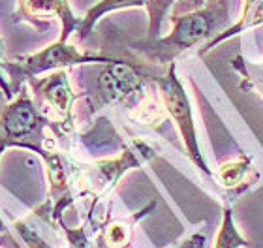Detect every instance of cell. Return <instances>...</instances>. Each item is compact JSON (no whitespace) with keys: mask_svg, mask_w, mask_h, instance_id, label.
Wrapping results in <instances>:
<instances>
[{"mask_svg":"<svg viewBox=\"0 0 263 248\" xmlns=\"http://www.w3.org/2000/svg\"><path fill=\"white\" fill-rule=\"evenodd\" d=\"M179 0H147V15H148V40L160 38V30H162V23L167 11L177 4Z\"/></svg>","mask_w":263,"mask_h":248,"instance_id":"obj_13","label":"cell"},{"mask_svg":"<svg viewBox=\"0 0 263 248\" xmlns=\"http://www.w3.org/2000/svg\"><path fill=\"white\" fill-rule=\"evenodd\" d=\"M218 181L220 184L228 190H233L235 194L245 192L250 184L258 181V173L252 171V158L245 152L237 156L235 160H230L220 165L218 169Z\"/></svg>","mask_w":263,"mask_h":248,"instance_id":"obj_9","label":"cell"},{"mask_svg":"<svg viewBox=\"0 0 263 248\" xmlns=\"http://www.w3.org/2000/svg\"><path fill=\"white\" fill-rule=\"evenodd\" d=\"M2 51H4V40L0 38V90H2L6 98L11 102V100H13V92H11L10 83L4 79V72H2Z\"/></svg>","mask_w":263,"mask_h":248,"instance_id":"obj_17","label":"cell"},{"mask_svg":"<svg viewBox=\"0 0 263 248\" xmlns=\"http://www.w3.org/2000/svg\"><path fill=\"white\" fill-rule=\"evenodd\" d=\"M13 226L17 227V232H19V235L23 237V241H25V244H27L28 248H53V246H49V244L45 243L44 239L40 237L32 227H28L25 222L17 220V222H13Z\"/></svg>","mask_w":263,"mask_h":248,"instance_id":"obj_14","label":"cell"},{"mask_svg":"<svg viewBox=\"0 0 263 248\" xmlns=\"http://www.w3.org/2000/svg\"><path fill=\"white\" fill-rule=\"evenodd\" d=\"M203 4H207V0H179L173 8H171V15H182L188 11H194L197 8H201Z\"/></svg>","mask_w":263,"mask_h":248,"instance_id":"obj_15","label":"cell"},{"mask_svg":"<svg viewBox=\"0 0 263 248\" xmlns=\"http://www.w3.org/2000/svg\"><path fill=\"white\" fill-rule=\"evenodd\" d=\"M158 75L162 73L151 64L113 59L111 62L98 64L96 78L87 85V92H83V96H87L92 113L117 102L134 105L141 102L147 85L156 81Z\"/></svg>","mask_w":263,"mask_h":248,"instance_id":"obj_2","label":"cell"},{"mask_svg":"<svg viewBox=\"0 0 263 248\" xmlns=\"http://www.w3.org/2000/svg\"><path fill=\"white\" fill-rule=\"evenodd\" d=\"M4 152H6V149H4V147H0V156L4 155ZM0 237L8 239V241H10V243L13 244V246L21 248V246H19V243H15V239H13V237L10 235V232H8V227L4 226V220H2V218H0Z\"/></svg>","mask_w":263,"mask_h":248,"instance_id":"obj_18","label":"cell"},{"mask_svg":"<svg viewBox=\"0 0 263 248\" xmlns=\"http://www.w3.org/2000/svg\"><path fill=\"white\" fill-rule=\"evenodd\" d=\"M145 4H147V0H100L98 4H94L81 19V25L77 28L79 40L87 38L88 34L94 30L96 23L105 13H111V11H117V10H126V8H145Z\"/></svg>","mask_w":263,"mask_h":248,"instance_id":"obj_11","label":"cell"},{"mask_svg":"<svg viewBox=\"0 0 263 248\" xmlns=\"http://www.w3.org/2000/svg\"><path fill=\"white\" fill-rule=\"evenodd\" d=\"M17 15L21 21H28L38 30L45 28L44 21L47 19H59L62 25L59 40L62 42H68L73 30L81 25V19L73 15L68 0H17Z\"/></svg>","mask_w":263,"mask_h":248,"instance_id":"obj_7","label":"cell"},{"mask_svg":"<svg viewBox=\"0 0 263 248\" xmlns=\"http://www.w3.org/2000/svg\"><path fill=\"white\" fill-rule=\"evenodd\" d=\"M113 59L115 56L81 53L76 45L57 40L38 53L19 56L17 61H2V72H6V75H8L11 92L17 94L21 90V87H25L30 79L38 78L42 73L66 70L71 66H85V64H105Z\"/></svg>","mask_w":263,"mask_h":248,"instance_id":"obj_3","label":"cell"},{"mask_svg":"<svg viewBox=\"0 0 263 248\" xmlns=\"http://www.w3.org/2000/svg\"><path fill=\"white\" fill-rule=\"evenodd\" d=\"M47 128L51 130L49 121L28 92V85H25L0 113V147L38 152L49 145L45 136Z\"/></svg>","mask_w":263,"mask_h":248,"instance_id":"obj_4","label":"cell"},{"mask_svg":"<svg viewBox=\"0 0 263 248\" xmlns=\"http://www.w3.org/2000/svg\"><path fill=\"white\" fill-rule=\"evenodd\" d=\"M40 111L51 124V132L59 138L70 133L73 124V104L81 92H73L66 70H55L45 78H34L27 83Z\"/></svg>","mask_w":263,"mask_h":248,"instance_id":"obj_6","label":"cell"},{"mask_svg":"<svg viewBox=\"0 0 263 248\" xmlns=\"http://www.w3.org/2000/svg\"><path fill=\"white\" fill-rule=\"evenodd\" d=\"M154 209V201L148 203L145 209L137 211L136 215L128 216L124 220H111L98 230L94 237V246L96 248H126L134 237V227L143 216L148 215V211Z\"/></svg>","mask_w":263,"mask_h":248,"instance_id":"obj_8","label":"cell"},{"mask_svg":"<svg viewBox=\"0 0 263 248\" xmlns=\"http://www.w3.org/2000/svg\"><path fill=\"white\" fill-rule=\"evenodd\" d=\"M173 28L164 38L136 44V49L151 62L171 64L184 51L201 42H211L230 23V0H207V4L182 15H171Z\"/></svg>","mask_w":263,"mask_h":248,"instance_id":"obj_1","label":"cell"},{"mask_svg":"<svg viewBox=\"0 0 263 248\" xmlns=\"http://www.w3.org/2000/svg\"><path fill=\"white\" fill-rule=\"evenodd\" d=\"M154 85H156V88L160 90V98L164 102V107H165V111H167V115L171 117V121L175 122V126L179 128V133H181L188 158L196 164V167L201 171V173L211 177L213 173H211L207 162L203 158V152H201V149H199V141H197V132H196V124H194L190 98H188V92L184 90L182 83L177 78L175 62L167 64L165 73L158 75L156 81H154Z\"/></svg>","mask_w":263,"mask_h":248,"instance_id":"obj_5","label":"cell"},{"mask_svg":"<svg viewBox=\"0 0 263 248\" xmlns=\"http://www.w3.org/2000/svg\"><path fill=\"white\" fill-rule=\"evenodd\" d=\"M263 25V0H245V8H242V13L239 17V21L235 25H231L224 30V32H220L218 36H214L209 44H205V47L199 49L201 55L209 53L211 49H214L218 44L226 42V40L233 38L237 34L245 32V30H250L254 27H259Z\"/></svg>","mask_w":263,"mask_h":248,"instance_id":"obj_10","label":"cell"},{"mask_svg":"<svg viewBox=\"0 0 263 248\" xmlns=\"http://www.w3.org/2000/svg\"><path fill=\"white\" fill-rule=\"evenodd\" d=\"M205 243H207L205 233L197 232V233H194V235H190L188 239H184L177 248H205Z\"/></svg>","mask_w":263,"mask_h":248,"instance_id":"obj_16","label":"cell"},{"mask_svg":"<svg viewBox=\"0 0 263 248\" xmlns=\"http://www.w3.org/2000/svg\"><path fill=\"white\" fill-rule=\"evenodd\" d=\"M248 246H250V241L242 237L235 226L233 209H231L230 205H226L224 213H222V224H220V230L216 233L213 248H248Z\"/></svg>","mask_w":263,"mask_h":248,"instance_id":"obj_12","label":"cell"}]
</instances>
